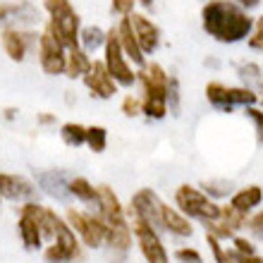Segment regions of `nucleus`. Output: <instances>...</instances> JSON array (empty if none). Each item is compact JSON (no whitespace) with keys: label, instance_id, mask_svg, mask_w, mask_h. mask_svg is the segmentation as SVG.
Here are the masks:
<instances>
[{"label":"nucleus","instance_id":"37998d69","mask_svg":"<svg viewBox=\"0 0 263 263\" xmlns=\"http://www.w3.org/2000/svg\"><path fill=\"white\" fill-rule=\"evenodd\" d=\"M237 5H242L244 10H256L258 5H261V0H235Z\"/></svg>","mask_w":263,"mask_h":263},{"label":"nucleus","instance_id":"b1692460","mask_svg":"<svg viewBox=\"0 0 263 263\" xmlns=\"http://www.w3.org/2000/svg\"><path fill=\"white\" fill-rule=\"evenodd\" d=\"M93 65V55H89L82 46H74V48H67V63H65V77L72 79V82H82V77L86 74Z\"/></svg>","mask_w":263,"mask_h":263},{"label":"nucleus","instance_id":"2f4dec72","mask_svg":"<svg viewBox=\"0 0 263 263\" xmlns=\"http://www.w3.org/2000/svg\"><path fill=\"white\" fill-rule=\"evenodd\" d=\"M206 244H208V249H211V254H213L215 263H237V258H239L232 247H222V239L208 235V232H206Z\"/></svg>","mask_w":263,"mask_h":263},{"label":"nucleus","instance_id":"9b49d317","mask_svg":"<svg viewBox=\"0 0 263 263\" xmlns=\"http://www.w3.org/2000/svg\"><path fill=\"white\" fill-rule=\"evenodd\" d=\"M132 232H134V244L139 247V254L146 263H170V254L160 230L151 228L148 222L132 220Z\"/></svg>","mask_w":263,"mask_h":263},{"label":"nucleus","instance_id":"f257e3e1","mask_svg":"<svg viewBox=\"0 0 263 263\" xmlns=\"http://www.w3.org/2000/svg\"><path fill=\"white\" fill-rule=\"evenodd\" d=\"M201 29L215 43L235 46L249 39L254 17L235 0H206L201 7Z\"/></svg>","mask_w":263,"mask_h":263},{"label":"nucleus","instance_id":"6e6552de","mask_svg":"<svg viewBox=\"0 0 263 263\" xmlns=\"http://www.w3.org/2000/svg\"><path fill=\"white\" fill-rule=\"evenodd\" d=\"M39 36L41 34L36 29H22V27H14V24H7L0 31V46H3L5 55L12 63H24L39 48Z\"/></svg>","mask_w":263,"mask_h":263},{"label":"nucleus","instance_id":"e433bc0d","mask_svg":"<svg viewBox=\"0 0 263 263\" xmlns=\"http://www.w3.org/2000/svg\"><path fill=\"white\" fill-rule=\"evenodd\" d=\"M232 249H235L237 256H254V254H258L256 251V244L251 242L249 237H242V235H235L232 239Z\"/></svg>","mask_w":263,"mask_h":263},{"label":"nucleus","instance_id":"4468645a","mask_svg":"<svg viewBox=\"0 0 263 263\" xmlns=\"http://www.w3.org/2000/svg\"><path fill=\"white\" fill-rule=\"evenodd\" d=\"M98 215L105 222V228H118V225H127V206L118 196V192L110 184H98Z\"/></svg>","mask_w":263,"mask_h":263},{"label":"nucleus","instance_id":"bb28decb","mask_svg":"<svg viewBox=\"0 0 263 263\" xmlns=\"http://www.w3.org/2000/svg\"><path fill=\"white\" fill-rule=\"evenodd\" d=\"M105 39H108V29L98 27V24H84L79 31V46L89 55H96L98 50H103Z\"/></svg>","mask_w":263,"mask_h":263},{"label":"nucleus","instance_id":"ea45409f","mask_svg":"<svg viewBox=\"0 0 263 263\" xmlns=\"http://www.w3.org/2000/svg\"><path fill=\"white\" fill-rule=\"evenodd\" d=\"M36 125L43 127V129H50V127L58 125V115H55V112H48V110L36 112Z\"/></svg>","mask_w":263,"mask_h":263},{"label":"nucleus","instance_id":"dca6fc26","mask_svg":"<svg viewBox=\"0 0 263 263\" xmlns=\"http://www.w3.org/2000/svg\"><path fill=\"white\" fill-rule=\"evenodd\" d=\"M129 20H132V27H134V34H137L139 48L144 50V55L151 60V55H156L158 48L163 46V31H160L158 24L144 12H134Z\"/></svg>","mask_w":263,"mask_h":263},{"label":"nucleus","instance_id":"de8ad7c7","mask_svg":"<svg viewBox=\"0 0 263 263\" xmlns=\"http://www.w3.org/2000/svg\"><path fill=\"white\" fill-rule=\"evenodd\" d=\"M0 203H3V196H0Z\"/></svg>","mask_w":263,"mask_h":263},{"label":"nucleus","instance_id":"79ce46f5","mask_svg":"<svg viewBox=\"0 0 263 263\" xmlns=\"http://www.w3.org/2000/svg\"><path fill=\"white\" fill-rule=\"evenodd\" d=\"M12 17V3H0V22H7Z\"/></svg>","mask_w":263,"mask_h":263},{"label":"nucleus","instance_id":"58836bf2","mask_svg":"<svg viewBox=\"0 0 263 263\" xmlns=\"http://www.w3.org/2000/svg\"><path fill=\"white\" fill-rule=\"evenodd\" d=\"M134 0H110V14H115L118 20L122 17H132L134 14Z\"/></svg>","mask_w":263,"mask_h":263},{"label":"nucleus","instance_id":"f3484780","mask_svg":"<svg viewBox=\"0 0 263 263\" xmlns=\"http://www.w3.org/2000/svg\"><path fill=\"white\" fill-rule=\"evenodd\" d=\"M244 225H247V215L235 211L230 203H220V215L213 222L203 225V230H206L208 235H213L225 242V239H232Z\"/></svg>","mask_w":263,"mask_h":263},{"label":"nucleus","instance_id":"a18cd8bd","mask_svg":"<svg viewBox=\"0 0 263 263\" xmlns=\"http://www.w3.org/2000/svg\"><path fill=\"white\" fill-rule=\"evenodd\" d=\"M237 263H263V256H258V254H254V256H239Z\"/></svg>","mask_w":263,"mask_h":263},{"label":"nucleus","instance_id":"423d86ee","mask_svg":"<svg viewBox=\"0 0 263 263\" xmlns=\"http://www.w3.org/2000/svg\"><path fill=\"white\" fill-rule=\"evenodd\" d=\"M203 96L213 110L220 112H232L235 108H249V105H256L261 101L256 91L249 86H242V84L228 86L225 82H218V79H211L203 86Z\"/></svg>","mask_w":263,"mask_h":263},{"label":"nucleus","instance_id":"393cba45","mask_svg":"<svg viewBox=\"0 0 263 263\" xmlns=\"http://www.w3.org/2000/svg\"><path fill=\"white\" fill-rule=\"evenodd\" d=\"M235 74L242 86L254 89L258 93V98L263 96V65L254 63V60H242V63L235 65Z\"/></svg>","mask_w":263,"mask_h":263},{"label":"nucleus","instance_id":"39448f33","mask_svg":"<svg viewBox=\"0 0 263 263\" xmlns=\"http://www.w3.org/2000/svg\"><path fill=\"white\" fill-rule=\"evenodd\" d=\"M63 218L67 220V225L72 228L79 242L84 244V249H103L105 244V222L101 220V215L93 211H86L82 206H65Z\"/></svg>","mask_w":263,"mask_h":263},{"label":"nucleus","instance_id":"49530a36","mask_svg":"<svg viewBox=\"0 0 263 263\" xmlns=\"http://www.w3.org/2000/svg\"><path fill=\"white\" fill-rule=\"evenodd\" d=\"M134 3H139L141 7H146V10H148V7H153V3H156V0H134Z\"/></svg>","mask_w":263,"mask_h":263},{"label":"nucleus","instance_id":"20e7f679","mask_svg":"<svg viewBox=\"0 0 263 263\" xmlns=\"http://www.w3.org/2000/svg\"><path fill=\"white\" fill-rule=\"evenodd\" d=\"M173 206L184 213L192 222H199L201 228L213 222L220 215V203L213 201L208 194H203V189L189 182L177 184V189L173 192Z\"/></svg>","mask_w":263,"mask_h":263},{"label":"nucleus","instance_id":"473e14b6","mask_svg":"<svg viewBox=\"0 0 263 263\" xmlns=\"http://www.w3.org/2000/svg\"><path fill=\"white\" fill-rule=\"evenodd\" d=\"M120 112H122L127 120L141 118V98H139V93H132V91L125 93L122 101H120Z\"/></svg>","mask_w":263,"mask_h":263},{"label":"nucleus","instance_id":"c756f323","mask_svg":"<svg viewBox=\"0 0 263 263\" xmlns=\"http://www.w3.org/2000/svg\"><path fill=\"white\" fill-rule=\"evenodd\" d=\"M167 110L173 118H180L182 112V82L175 72H170V79H167Z\"/></svg>","mask_w":263,"mask_h":263},{"label":"nucleus","instance_id":"7c9ffc66","mask_svg":"<svg viewBox=\"0 0 263 263\" xmlns=\"http://www.w3.org/2000/svg\"><path fill=\"white\" fill-rule=\"evenodd\" d=\"M201 189H203V194H208L213 201H218L220 203L222 199H230L232 196V182H228V180H203L199 184Z\"/></svg>","mask_w":263,"mask_h":263},{"label":"nucleus","instance_id":"4be33fe9","mask_svg":"<svg viewBox=\"0 0 263 263\" xmlns=\"http://www.w3.org/2000/svg\"><path fill=\"white\" fill-rule=\"evenodd\" d=\"M69 199L79 203L82 208L86 211H98V184L89 180V177H84V175H72V180H69Z\"/></svg>","mask_w":263,"mask_h":263},{"label":"nucleus","instance_id":"72a5a7b5","mask_svg":"<svg viewBox=\"0 0 263 263\" xmlns=\"http://www.w3.org/2000/svg\"><path fill=\"white\" fill-rule=\"evenodd\" d=\"M173 258L177 263H203V254L196 247H177L173 251Z\"/></svg>","mask_w":263,"mask_h":263},{"label":"nucleus","instance_id":"c9c22d12","mask_svg":"<svg viewBox=\"0 0 263 263\" xmlns=\"http://www.w3.org/2000/svg\"><path fill=\"white\" fill-rule=\"evenodd\" d=\"M247 46L254 53H263V14L258 20H254V29H251L249 39H247Z\"/></svg>","mask_w":263,"mask_h":263},{"label":"nucleus","instance_id":"aec40b11","mask_svg":"<svg viewBox=\"0 0 263 263\" xmlns=\"http://www.w3.org/2000/svg\"><path fill=\"white\" fill-rule=\"evenodd\" d=\"M160 232L167 237H175V239H192L196 230L194 222L184 213H180L170 203H163V208H160Z\"/></svg>","mask_w":263,"mask_h":263},{"label":"nucleus","instance_id":"9d476101","mask_svg":"<svg viewBox=\"0 0 263 263\" xmlns=\"http://www.w3.org/2000/svg\"><path fill=\"white\" fill-rule=\"evenodd\" d=\"M31 180H34L36 189L46 194L48 199L58 201V203H65L67 206L69 201V180H72V173L65 170V167H34L31 170Z\"/></svg>","mask_w":263,"mask_h":263},{"label":"nucleus","instance_id":"ddd939ff","mask_svg":"<svg viewBox=\"0 0 263 263\" xmlns=\"http://www.w3.org/2000/svg\"><path fill=\"white\" fill-rule=\"evenodd\" d=\"M82 84H84V89H86V93H89L93 101H112V98L120 93L118 82H115L110 77V72L105 69L101 58H93L91 69L82 77Z\"/></svg>","mask_w":263,"mask_h":263},{"label":"nucleus","instance_id":"0eeeda50","mask_svg":"<svg viewBox=\"0 0 263 263\" xmlns=\"http://www.w3.org/2000/svg\"><path fill=\"white\" fill-rule=\"evenodd\" d=\"M103 65L105 69L110 72V77L118 82L120 89L132 91L137 86V67L129 63L122 53V46H120V39H118V31L115 27L108 29V39H105V46H103Z\"/></svg>","mask_w":263,"mask_h":263},{"label":"nucleus","instance_id":"6ab92c4d","mask_svg":"<svg viewBox=\"0 0 263 263\" xmlns=\"http://www.w3.org/2000/svg\"><path fill=\"white\" fill-rule=\"evenodd\" d=\"M132 244H134L132 222H127V225H118V228H108L103 249L108 251V258H110L112 263H125L127 256H129Z\"/></svg>","mask_w":263,"mask_h":263},{"label":"nucleus","instance_id":"4c0bfd02","mask_svg":"<svg viewBox=\"0 0 263 263\" xmlns=\"http://www.w3.org/2000/svg\"><path fill=\"white\" fill-rule=\"evenodd\" d=\"M244 112H247V118H249L251 125H254L258 144H263V110L258 105H249V108H244Z\"/></svg>","mask_w":263,"mask_h":263},{"label":"nucleus","instance_id":"f03ea898","mask_svg":"<svg viewBox=\"0 0 263 263\" xmlns=\"http://www.w3.org/2000/svg\"><path fill=\"white\" fill-rule=\"evenodd\" d=\"M167 79H170V72L158 60H146L144 67L137 69L141 115L151 122H163L170 115V110H167Z\"/></svg>","mask_w":263,"mask_h":263},{"label":"nucleus","instance_id":"412c9836","mask_svg":"<svg viewBox=\"0 0 263 263\" xmlns=\"http://www.w3.org/2000/svg\"><path fill=\"white\" fill-rule=\"evenodd\" d=\"M115 31H118V39H120V46H122V53H125V58L137 69L144 67L148 58L144 55V50L139 48L137 34H134V27H132V20H129V17H122V20H118V24H115Z\"/></svg>","mask_w":263,"mask_h":263},{"label":"nucleus","instance_id":"1a4fd4ad","mask_svg":"<svg viewBox=\"0 0 263 263\" xmlns=\"http://www.w3.org/2000/svg\"><path fill=\"white\" fill-rule=\"evenodd\" d=\"M165 201L160 199V194L151 187H141L127 201V218L139 222H148L151 228L160 230V208Z\"/></svg>","mask_w":263,"mask_h":263},{"label":"nucleus","instance_id":"cd10ccee","mask_svg":"<svg viewBox=\"0 0 263 263\" xmlns=\"http://www.w3.org/2000/svg\"><path fill=\"white\" fill-rule=\"evenodd\" d=\"M58 134H60V141H63L65 146H69V148H82V146L86 144V125L74 122V120L63 122L60 129H58Z\"/></svg>","mask_w":263,"mask_h":263},{"label":"nucleus","instance_id":"5701e85b","mask_svg":"<svg viewBox=\"0 0 263 263\" xmlns=\"http://www.w3.org/2000/svg\"><path fill=\"white\" fill-rule=\"evenodd\" d=\"M228 203L244 215L254 213V211L261 208V203H263V187L261 184H247V187L235 189L232 196L228 199Z\"/></svg>","mask_w":263,"mask_h":263},{"label":"nucleus","instance_id":"2eb2a0df","mask_svg":"<svg viewBox=\"0 0 263 263\" xmlns=\"http://www.w3.org/2000/svg\"><path fill=\"white\" fill-rule=\"evenodd\" d=\"M0 196L3 201H12V203H27L39 196L34 180H29L27 175L17 173H0Z\"/></svg>","mask_w":263,"mask_h":263},{"label":"nucleus","instance_id":"7ed1b4c3","mask_svg":"<svg viewBox=\"0 0 263 263\" xmlns=\"http://www.w3.org/2000/svg\"><path fill=\"white\" fill-rule=\"evenodd\" d=\"M43 10L48 14V22L43 29L50 31L53 39H58L65 48L79 46V31L84 24L72 0H43Z\"/></svg>","mask_w":263,"mask_h":263},{"label":"nucleus","instance_id":"f8f14e48","mask_svg":"<svg viewBox=\"0 0 263 263\" xmlns=\"http://www.w3.org/2000/svg\"><path fill=\"white\" fill-rule=\"evenodd\" d=\"M36 58H39V67L46 77H65V63H67V48L63 43L53 39L50 31L43 29L39 36V48H36Z\"/></svg>","mask_w":263,"mask_h":263},{"label":"nucleus","instance_id":"a19ab883","mask_svg":"<svg viewBox=\"0 0 263 263\" xmlns=\"http://www.w3.org/2000/svg\"><path fill=\"white\" fill-rule=\"evenodd\" d=\"M203 67H206V69H213V72H218V69L222 67V63H220V58L208 55V58H203Z\"/></svg>","mask_w":263,"mask_h":263},{"label":"nucleus","instance_id":"a878e982","mask_svg":"<svg viewBox=\"0 0 263 263\" xmlns=\"http://www.w3.org/2000/svg\"><path fill=\"white\" fill-rule=\"evenodd\" d=\"M10 20L14 22V27L22 29H34L41 24V12L34 3L29 0H20V3H12V17Z\"/></svg>","mask_w":263,"mask_h":263},{"label":"nucleus","instance_id":"f704fd0d","mask_svg":"<svg viewBox=\"0 0 263 263\" xmlns=\"http://www.w3.org/2000/svg\"><path fill=\"white\" fill-rule=\"evenodd\" d=\"M244 228L254 239H263V208H256L254 213L247 215V225Z\"/></svg>","mask_w":263,"mask_h":263},{"label":"nucleus","instance_id":"a211bd4d","mask_svg":"<svg viewBox=\"0 0 263 263\" xmlns=\"http://www.w3.org/2000/svg\"><path fill=\"white\" fill-rule=\"evenodd\" d=\"M17 235H20V242L27 251H39L43 249V235L41 228L36 222V215L31 211V201L27 203H20V218H17Z\"/></svg>","mask_w":263,"mask_h":263},{"label":"nucleus","instance_id":"c03bdc74","mask_svg":"<svg viewBox=\"0 0 263 263\" xmlns=\"http://www.w3.org/2000/svg\"><path fill=\"white\" fill-rule=\"evenodd\" d=\"M17 108H5V110H3V120H5V122H12V120H17Z\"/></svg>","mask_w":263,"mask_h":263},{"label":"nucleus","instance_id":"c85d7f7f","mask_svg":"<svg viewBox=\"0 0 263 263\" xmlns=\"http://www.w3.org/2000/svg\"><path fill=\"white\" fill-rule=\"evenodd\" d=\"M108 141H110V137H108V129L103 125H86V144L84 146L91 153H105Z\"/></svg>","mask_w":263,"mask_h":263}]
</instances>
